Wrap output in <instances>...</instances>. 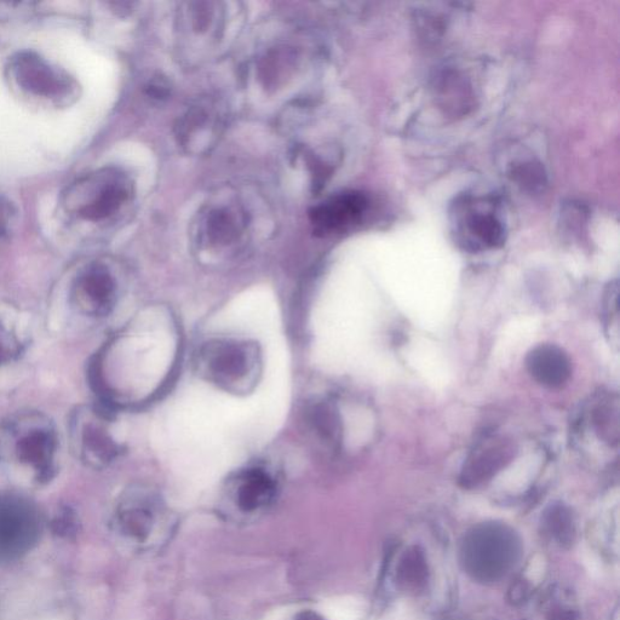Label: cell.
Listing matches in <instances>:
<instances>
[{
  "label": "cell",
  "mask_w": 620,
  "mask_h": 620,
  "mask_svg": "<svg viewBox=\"0 0 620 620\" xmlns=\"http://www.w3.org/2000/svg\"><path fill=\"white\" fill-rule=\"evenodd\" d=\"M106 417L95 410H78L71 422V441L80 461L103 467L116 458L118 445L108 433Z\"/></svg>",
  "instance_id": "obj_6"
},
{
  "label": "cell",
  "mask_w": 620,
  "mask_h": 620,
  "mask_svg": "<svg viewBox=\"0 0 620 620\" xmlns=\"http://www.w3.org/2000/svg\"><path fill=\"white\" fill-rule=\"evenodd\" d=\"M20 353V343L14 332L0 323V367L8 365Z\"/></svg>",
  "instance_id": "obj_14"
},
{
  "label": "cell",
  "mask_w": 620,
  "mask_h": 620,
  "mask_svg": "<svg viewBox=\"0 0 620 620\" xmlns=\"http://www.w3.org/2000/svg\"><path fill=\"white\" fill-rule=\"evenodd\" d=\"M118 284L103 263H91L78 274L70 294L71 307L82 317L102 318L112 312Z\"/></svg>",
  "instance_id": "obj_5"
},
{
  "label": "cell",
  "mask_w": 620,
  "mask_h": 620,
  "mask_svg": "<svg viewBox=\"0 0 620 620\" xmlns=\"http://www.w3.org/2000/svg\"><path fill=\"white\" fill-rule=\"evenodd\" d=\"M128 177L114 169H102L80 177L63 193L68 215L89 222H101L116 214L130 198Z\"/></svg>",
  "instance_id": "obj_2"
},
{
  "label": "cell",
  "mask_w": 620,
  "mask_h": 620,
  "mask_svg": "<svg viewBox=\"0 0 620 620\" xmlns=\"http://www.w3.org/2000/svg\"><path fill=\"white\" fill-rule=\"evenodd\" d=\"M277 485L271 474L252 468L240 474L235 487V501L243 513H255L273 501Z\"/></svg>",
  "instance_id": "obj_11"
},
{
  "label": "cell",
  "mask_w": 620,
  "mask_h": 620,
  "mask_svg": "<svg viewBox=\"0 0 620 620\" xmlns=\"http://www.w3.org/2000/svg\"><path fill=\"white\" fill-rule=\"evenodd\" d=\"M54 531L61 537L70 538L77 535V521L73 514L65 512L54 521Z\"/></svg>",
  "instance_id": "obj_16"
},
{
  "label": "cell",
  "mask_w": 620,
  "mask_h": 620,
  "mask_svg": "<svg viewBox=\"0 0 620 620\" xmlns=\"http://www.w3.org/2000/svg\"><path fill=\"white\" fill-rule=\"evenodd\" d=\"M514 456L512 442L499 436L481 441L464 463L463 479L481 481L501 472Z\"/></svg>",
  "instance_id": "obj_10"
},
{
  "label": "cell",
  "mask_w": 620,
  "mask_h": 620,
  "mask_svg": "<svg viewBox=\"0 0 620 620\" xmlns=\"http://www.w3.org/2000/svg\"><path fill=\"white\" fill-rule=\"evenodd\" d=\"M33 514L30 507L15 498H0V549H14L17 542L30 538Z\"/></svg>",
  "instance_id": "obj_12"
},
{
  "label": "cell",
  "mask_w": 620,
  "mask_h": 620,
  "mask_svg": "<svg viewBox=\"0 0 620 620\" xmlns=\"http://www.w3.org/2000/svg\"><path fill=\"white\" fill-rule=\"evenodd\" d=\"M453 217L457 240L465 249H497L504 244V223L493 203L479 198H462L455 206Z\"/></svg>",
  "instance_id": "obj_4"
},
{
  "label": "cell",
  "mask_w": 620,
  "mask_h": 620,
  "mask_svg": "<svg viewBox=\"0 0 620 620\" xmlns=\"http://www.w3.org/2000/svg\"><path fill=\"white\" fill-rule=\"evenodd\" d=\"M17 211L8 198L0 195V245H3L16 226Z\"/></svg>",
  "instance_id": "obj_15"
},
{
  "label": "cell",
  "mask_w": 620,
  "mask_h": 620,
  "mask_svg": "<svg viewBox=\"0 0 620 620\" xmlns=\"http://www.w3.org/2000/svg\"><path fill=\"white\" fill-rule=\"evenodd\" d=\"M367 206L369 202L363 193H341L315 208L310 218L320 233L340 232L358 223Z\"/></svg>",
  "instance_id": "obj_8"
},
{
  "label": "cell",
  "mask_w": 620,
  "mask_h": 620,
  "mask_svg": "<svg viewBox=\"0 0 620 620\" xmlns=\"http://www.w3.org/2000/svg\"><path fill=\"white\" fill-rule=\"evenodd\" d=\"M59 438L53 422L37 412L11 417L0 428V465L37 484L53 478Z\"/></svg>",
  "instance_id": "obj_1"
},
{
  "label": "cell",
  "mask_w": 620,
  "mask_h": 620,
  "mask_svg": "<svg viewBox=\"0 0 620 620\" xmlns=\"http://www.w3.org/2000/svg\"><path fill=\"white\" fill-rule=\"evenodd\" d=\"M296 620H323L320 618L319 614L314 613L312 611H307V612H302L301 614H298V617Z\"/></svg>",
  "instance_id": "obj_19"
},
{
  "label": "cell",
  "mask_w": 620,
  "mask_h": 620,
  "mask_svg": "<svg viewBox=\"0 0 620 620\" xmlns=\"http://www.w3.org/2000/svg\"><path fill=\"white\" fill-rule=\"evenodd\" d=\"M393 620H418L415 613L409 607H399L398 611L393 613Z\"/></svg>",
  "instance_id": "obj_18"
},
{
  "label": "cell",
  "mask_w": 620,
  "mask_h": 620,
  "mask_svg": "<svg viewBox=\"0 0 620 620\" xmlns=\"http://www.w3.org/2000/svg\"><path fill=\"white\" fill-rule=\"evenodd\" d=\"M9 72L14 83L27 95L50 100L57 105H65L76 96V80L31 51L11 57Z\"/></svg>",
  "instance_id": "obj_3"
},
{
  "label": "cell",
  "mask_w": 620,
  "mask_h": 620,
  "mask_svg": "<svg viewBox=\"0 0 620 620\" xmlns=\"http://www.w3.org/2000/svg\"><path fill=\"white\" fill-rule=\"evenodd\" d=\"M203 361L210 380L233 389L250 378L256 367V355L246 344L223 342L205 349Z\"/></svg>",
  "instance_id": "obj_7"
},
{
  "label": "cell",
  "mask_w": 620,
  "mask_h": 620,
  "mask_svg": "<svg viewBox=\"0 0 620 620\" xmlns=\"http://www.w3.org/2000/svg\"><path fill=\"white\" fill-rule=\"evenodd\" d=\"M527 371L533 380L548 388H560L570 380L572 364L564 349L555 344H539L528 353Z\"/></svg>",
  "instance_id": "obj_9"
},
{
  "label": "cell",
  "mask_w": 620,
  "mask_h": 620,
  "mask_svg": "<svg viewBox=\"0 0 620 620\" xmlns=\"http://www.w3.org/2000/svg\"><path fill=\"white\" fill-rule=\"evenodd\" d=\"M118 525L124 535L145 542L153 530V510L142 503L125 505L119 510Z\"/></svg>",
  "instance_id": "obj_13"
},
{
  "label": "cell",
  "mask_w": 620,
  "mask_h": 620,
  "mask_svg": "<svg viewBox=\"0 0 620 620\" xmlns=\"http://www.w3.org/2000/svg\"><path fill=\"white\" fill-rule=\"evenodd\" d=\"M545 573V559L541 554H536L527 566L526 577L528 581L539 583Z\"/></svg>",
  "instance_id": "obj_17"
}]
</instances>
